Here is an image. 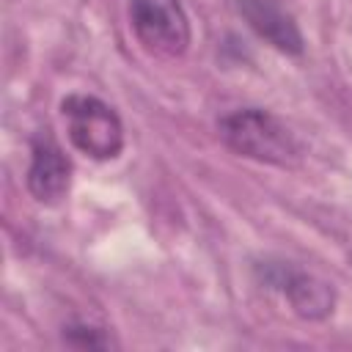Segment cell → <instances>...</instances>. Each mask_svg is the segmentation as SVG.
<instances>
[{
	"instance_id": "5b68a950",
	"label": "cell",
	"mask_w": 352,
	"mask_h": 352,
	"mask_svg": "<svg viewBox=\"0 0 352 352\" xmlns=\"http://www.w3.org/2000/svg\"><path fill=\"white\" fill-rule=\"evenodd\" d=\"M72 184V162L60 151V146L41 135L33 140V157L28 168V190L38 204H58L66 198Z\"/></svg>"
},
{
	"instance_id": "3957f363",
	"label": "cell",
	"mask_w": 352,
	"mask_h": 352,
	"mask_svg": "<svg viewBox=\"0 0 352 352\" xmlns=\"http://www.w3.org/2000/svg\"><path fill=\"white\" fill-rule=\"evenodd\" d=\"M129 25L151 55L179 58L190 47V22L179 0H129Z\"/></svg>"
},
{
	"instance_id": "6da1fadb",
	"label": "cell",
	"mask_w": 352,
	"mask_h": 352,
	"mask_svg": "<svg viewBox=\"0 0 352 352\" xmlns=\"http://www.w3.org/2000/svg\"><path fill=\"white\" fill-rule=\"evenodd\" d=\"M217 129L223 143L248 160L283 165V168L300 160V146L294 135L267 110L258 107L234 110L217 121Z\"/></svg>"
},
{
	"instance_id": "7a4b0ae2",
	"label": "cell",
	"mask_w": 352,
	"mask_h": 352,
	"mask_svg": "<svg viewBox=\"0 0 352 352\" xmlns=\"http://www.w3.org/2000/svg\"><path fill=\"white\" fill-rule=\"evenodd\" d=\"M69 140L77 151L94 160H113L124 148V126L110 104L96 96L72 94L60 102Z\"/></svg>"
},
{
	"instance_id": "277c9868",
	"label": "cell",
	"mask_w": 352,
	"mask_h": 352,
	"mask_svg": "<svg viewBox=\"0 0 352 352\" xmlns=\"http://www.w3.org/2000/svg\"><path fill=\"white\" fill-rule=\"evenodd\" d=\"M258 280L275 292H280L292 308L305 319H324L333 311L336 294L330 283L319 280L316 275L289 264V261H261L256 267Z\"/></svg>"
},
{
	"instance_id": "8992f818",
	"label": "cell",
	"mask_w": 352,
	"mask_h": 352,
	"mask_svg": "<svg viewBox=\"0 0 352 352\" xmlns=\"http://www.w3.org/2000/svg\"><path fill=\"white\" fill-rule=\"evenodd\" d=\"M239 14L275 50H280L286 55L302 52V36H300L294 19L275 0H239Z\"/></svg>"
},
{
	"instance_id": "52a82bcc",
	"label": "cell",
	"mask_w": 352,
	"mask_h": 352,
	"mask_svg": "<svg viewBox=\"0 0 352 352\" xmlns=\"http://www.w3.org/2000/svg\"><path fill=\"white\" fill-rule=\"evenodd\" d=\"M66 338L77 346H107V338L96 327H69Z\"/></svg>"
}]
</instances>
